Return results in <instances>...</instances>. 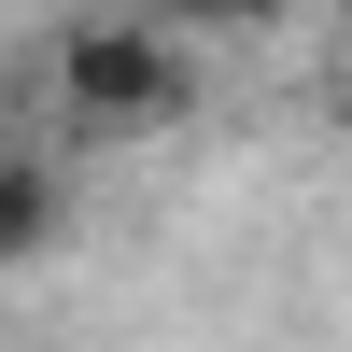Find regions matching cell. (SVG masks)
I'll list each match as a JSON object with an SVG mask.
<instances>
[{
    "label": "cell",
    "instance_id": "6da1fadb",
    "mask_svg": "<svg viewBox=\"0 0 352 352\" xmlns=\"http://www.w3.org/2000/svg\"><path fill=\"white\" fill-rule=\"evenodd\" d=\"M184 99V43L155 14H113V28H71L56 43V113L71 127H155Z\"/></svg>",
    "mask_w": 352,
    "mask_h": 352
},
{
    "label": "cell",
    "instance_id": "7a4b0ae2",
    "mask_svg": "<svg viewBox=\"0 0 352 352\" xmlns=\"http://www.w3.org/2000/svg\"><path fill=\"white\" fill-rule=\"evenodd\" d=\"M56 226H71V184H56L43 155H0V268H43Z\"/></svg>",
    "mask_w": 352,
    "mask_h": 352
},
{
    "label": "cell",
    "instance_id": "3957f363",
    "mask_svg": "<svg viewBox=\"0 0 352 352\" xmlns=\"http://www.w3.org/2000/svg\"><path fill=\"white\" fill-rule=\"evenodd\" d=\"M155 14H169V28H197V43H212V28H268L282 0H155Z\"/></svg>",
    "mask_w": 352,
    "mask_h": 352
}]
</instances>
